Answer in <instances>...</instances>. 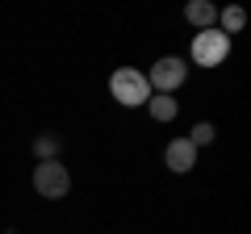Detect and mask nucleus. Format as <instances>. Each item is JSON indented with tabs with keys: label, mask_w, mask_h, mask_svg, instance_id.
<instances>
[{
	"label": "nucleus",
	"mask_w": 251,
	"mask_h": 234,
	"mask_svg": "<svg viewBox=\"0 0 251 234\" xmlns=\"http://www.w3.org/2000/svg\"><path fill=\"white\" fill-rule=\"evenodd\" d=\"M109 92H113L117 105L126 109H138L151 100V84H147V75L138 71V67H117L113 75H109Z\"/></svg>",
	"instance_id": "obj_1"
},
{
	"label": "nucleus",
	"mask_w": 251,
	"mask_h": 234,
	"mask_svg": "<svg viewBox=\"0 0 251 234\" xmlns=\"http://www.w3.org/2000/svg\"><path fill=\"white\" fill-rule=\"evenodd\" d=\"M34 192L46 201H63L67 192H72V171L63 167L59 159H46L34 167Z\"/></svg>",
	"instance_id": "obj_2"
},
{
	"label": "nucleus",
	"mask_w": 251,
	"mask_h": 234,
	"mask_svg": "<svg viewBox=\"0 0 251 234\" xmlns=\"http://www.w3.org/2000/svg\"><path fill=\"white\" fill-rule=\"evenodd\" d=\"M188 54H193V63H197V67H218V63H226V54H230V38H226L218 25L214 29H201V34H193Z\"/></svg>",
	"instance_id": "obj_3"
},
{
	"label": "nucleus",
	"mask_w": 251,
	"mask_h": 234,
	"mask_svg": "<svg viewBox=\"0 0 251 234\" xmlns=\"http://www.w3.org/2000/svg\"><path fill=\"white\" fill-rule=\"evenodd\" d=\"M184 80H188V63L180 59V54H163V59H155L151 75H147L151 92H159V96H172Z\"/></svg>",
	"instance_id": "obj_4"
},
{
	"label": "nucleus",
	"mask_w": 251,
	"mask_h": 234,
	"mask_svg": "<svg viewBox=\"0 0 251 234\" xmlns=\"http://www.w3.org/2000/svg\"><path fill=\"white\" fill-rule=\"evenodd\" d=\"M163 163H168L176 176H184V171H193L197 167V146L188 142V138H172L168 142V151H163Z\"/></svg>",
	"instance_id": "obj_5"
},
{
	"label": "nucleus",
	"mask_w": 251,
	"mask_h": 234,
	"mask_svg": "<svg viewBox=\"0 0 251 234\" xmlns=\"http://www.w3.org/2000/svg\"><path fill=\"white\" fill-rule=\"evenodd\" d=\"M184 21H188V25H197V34H201V29H214L218 25V9L209 4V0H188V4H184Z\"/></svg>",
	"instance_id": "obj_6"
},
{
	"label": "nucleus",
	"mask_w": 251,
	"mask_h": 234,
	"mask_svg": "<svg viewBox=\"0 0 251 234\" xmlns=\"http://www.w3.org/2000/svg\"><path fill=\"white\" fill-rule=\"evenodd\" d=\"M243 25H247V9H239V4H226V9H218V29H222L226 38L239 34Z\"/></svg>",
	"instance_id": "obj_7"
},
{
	"label": "nucleus",
	"mask_w": 251,
	"mask_h": 234,
	"mask_svg": "<svg viewBox=\"0 0 251 234\" xmlns=\"http://www.w3.org/2000/svg\"><path fill=\"white\" fill-rule=\"evenodd\" d=\"M147 113H151L155 121H176L180 105H176V96H159V92H151V100H147Z\"/></svg>",
	"instance_id": "obj_8"
},
{
	"label": "nucleus",
	"mask_w": 251,
	"mask_h": 234,
	"mask_svg": "<svg viewBox=\"0 0 251 234\" xmlns=\"http://www.w3.org/2000/svg\"><path fill=\"white\" fill-rule=\"evenodd\" d=\"M59 134H38L34 138V155H38V163H46V159H59Z\"/></svg>",
	"instance_id": "obj_9"
},
{
	"label": "nucleus",
	"mask_w": 251,
	"mask_h": 234,
	"mask_svg": "<svg viewBox=\"0 0 251 234\" xmlns=\"http://www.w3.org/2000/svg\"><path fill=\"white\" fill-rule=\"evenodd\" d=\"M188 142L197 146V151H201V146H209V142H214V121H197V126L188 130Z\"/></svg>",
	"instance_id": "obj_10"
}]
</instances>
